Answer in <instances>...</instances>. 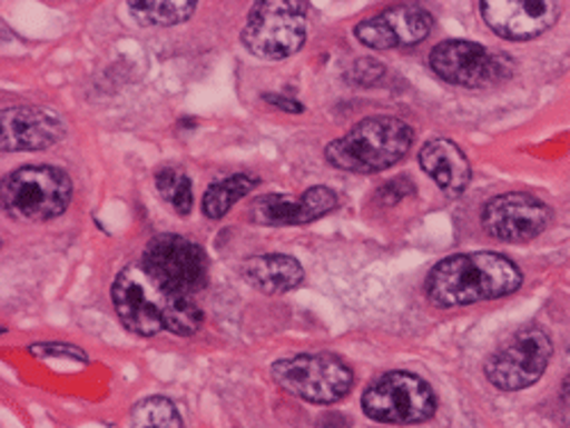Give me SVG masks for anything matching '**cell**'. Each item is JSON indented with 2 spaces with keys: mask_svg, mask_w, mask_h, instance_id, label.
Listing matches in <instances>:
<instances>
[{
  "mask_svg": "<svg viewBox=\"0 0 570 428\" xmlns=\"http://www.w3.org/2000/svg\"><path fill=\"white\" fill-rule=\"evenodd\" d=\"M110 295L121 324L139 338H154L160 330L189 338L204 324V312L193 297L167 292L141 265L124 267Z\"/></svg>",
  "mask_w": 570,
  "mask_h": 428,
  "instance_id": "obj_1",
  "label": "cell"
},
{
  "mask_svg": "<svg viewBox=\"0 0 570 428\" xmlns=\"http://www.w3.org/2000/svg\"><path fill=\"white\" fill-rule=\"evenodd\" d=\"M520 269L500 253H459L439 262L426 276V295L439 308H459L513 295Z\"/></svg>",
  "mask_w": 570,
  "mask_h": 428,
  "instance_id": "obj_2",
  "label": "cell"
},
{
  "mask_svg": "<svg viewBox=\"0 0 570 428\" xmlns=\"http://www.w3.org/2000/svg\"><path fill=\"white\" fill-rule=\"evenodd\" d=\"M413 145V130L395 117H370L345 137L331 141L324 156L336 169L374 173L395 167Z\"/></svg>",
  "mask_w": 570,
  "mask_h": 428,
  "instance_id": "obj_3",
  "label": "cell"
},
{
  "mask_svg": "<svg viewBox=\"0 0 570 428\" xmlns=\"http://www.w3.org/2000/svg\"><path fill=\"white\" fill-rule=\"evenodd\" d=\"M69 176L49 165H28L3 180V208L21 221H49L71 203Z\"/></svg>",
  "mask_w": 570,
  "mask_h": 428,
  "instance_id": "obj_4",
  "label": "cell"
},
{
  "mask_svg": "<svg viewBox=\"0 0 570 428\" xmlns=\"http://www.w3.org/2000/svg\"><path fill=\"white\" fill-rule=\"evenodd\" d=\"M306 8L297 0L256 3L240 34L245 49L263 60L295 56L306 41Z\"/></svg>",
  "mask_w": 570,
  "mask_h": 428,
  "instance_id": "obj_5",
  "label": "cell"
},
{
  "mask_svg": "<svg viewBox=\"0 0 570 428\" xmlns=\"http://www.w3.org/2000/svg\"><path fill=\"white\" fill-rule=\"evenodd\" d=\"M276 384L308 404L328 406L347 397L354 386L352 369L334 354H299L272 365Z\"/></svg>",
  "mask_w": 570,
  "mask_h": 428,
  "instance_id": "obj_6",
  "label": "cell"
},
{
  "mask_svg": "<svg viewBox=\"0 0 570 428\" xmlns=\"http://www.w3.org/2000/svg\"><path fill=\"white\" fill-rule=\"evenodd\" d=\"M139 265L160 288L178 297H195L208 285L206 251L180 235L154 237Z\"/></svg>",
  "mask_w": 570,
  "mask_h": 428,
  "instance_id": "obj_7",
  "label": "cell"
},
{
  "mask_svg": "<svg viewBox=\"0 0 570 428\" xmlns=\"http://www.w3.org/2000/svg\"><path fill=\"white\" fill-rule=\"evenodd\" d=\"M363 410L382 424H420L436 412V395L424 378L411 371H389L363 392Z\"/></svg>",
  "mask_w": 570,
  "mask_h": 428,
  "instance_id": "obj_8",
  "label": "cell"
},
{
  "mask_svg": "<svg viewBox=\"0 0 570 428\" xmlns=\"http://www.w3.org/2000/svg\"><path fill=\"white\" fill-rule=\"evenodd\" d=\"M552 358L550 336L541 326H525L509 338L489 360L487 378L504 392L534 386Z\"/></svg>",
  "mask_w": 570,
  "mask_h": 428,
  "instance_id": "obj_9",
  "label": "cell"
},
{
  "mask_svg": "<svg viewBox=\"0 0 570 428\" xmlns=\"http://www.w3.org/2000/svg\"><path fill=\"white\" fill-rule=\"evenodd\" d=\"M430 64L439 78L450 84L478 89L502 82L511 76L513 62L504 53L489 51L487 46L450 39L439 43L430 56Z\"/></svg>",
  "mask_w": 570,
  "mask_h": 428,
  "instance_id": "obj_10",
  "label": "cell"
},
{
  "mask_svg": "<svg viewBox=\"0 0 570 428\" xmlns=\"http://www.w3.org/2000/svg\"><path fill=\"white\" fill-rule=\"evenodd\" d=\"M552 221V210L532 195L509 192L487 203L482 223L502 242H530Z\"/></svg>",
  "mask_w": 570,
  "mask_h": 428,
  "instance_id": "obj_11",
  "label": "cell"
},
{
  "mask_svg": "<svg viewBox=\"0 0 570 428\" xmlns=\"http://www.w3.org/2000/svg\"><path fill=\"white\" fill-rule=\"evenodd\" d=\"M480 8L489 28L511 41L534 39L559 19V6L550 0H484Z\"/></svg>",
  "mask_w": 570,
  "mask_h": 428,
  "instance_id": "obj_12",
  "label": "cell"
},
{
  "mask_svg": "<svg viewBox=\"0 0 570 428\" xmlns=\"http://www.w3.org/2000/svg\"><path fill=\"white\" fill-rule=\"evenodd\" d=\"M434 28V17L417 6H400L384 10L372 19L356 26L354 34L370 49L384 51L395 46H413L430 37Z\"/></svg>",
  "mask_w": 570,
  "mask_h": 428,
  "instance_id": "obj_13",
  "label": "cell"
},
{
  "mask_svg": "<svg viewBox=\"0 0 570 428\" xmlns=\"http://www.w3.org/2000/svg\"><path fill=\"white\" fill-rule=\"evenodd\" d=\"M3 121V151H43L60 139H65L67 128L62 119L43 108L14 106L0 115Z\"/></svg>",
  "mask_w": 570,
  "mask_h": 428,
  "instance_id": "obj_14",
  "label": "cell"
},
{
  "mask_svg": "<svg viewBox=\"0 0 570 428\" xmlns=\"http://www.w3.org/2000/svg\"><path fill=\"white\" fill-rule=\"evenodd\" d=\"M338 197L328 187H311L304 195H263L252 203V219L263 226H299L328 215Z\"/></svg>",
  "mask_w": 570,
  "mask_h": 428,
  "instance_id": "obj_15",
  "label": "cell"
},
{
  "mask_svg": "<svg viewBox=\"0 0 570 428\" xmlns=\"http://www.w3.org/2000/svg\"><path fill=\"white\" fill-rule=\"evenodd\" d=\"M420 167L432 176V180L450 197L465 192L470 182V165L465 153L450 139L426 141L420 151Z\"/></svg>",
  "mask_w": 570,
  "mask_h": 428,
  "instance_id": "obj_16",
  "label": "cell"
},
{
  "mask_svg": "<svg viewBox=\"0 0 570 428\" xmlns=\"http://www.w3.org/2000/svg\"><path fill=\"white\" fill-rule=\"evenodd\" d=\"M243 278L252 288L265 295H283L299 288L304 280V269L299 260L283 256V253H267L254 256L243 265Z\"/></svg>",
  "mask_w": 570,
  "mask_h": 428,
  "instance_id": "obj_17",
  "label": "cell"
},
{
  "mask_svg": "<svg viewBox=\"0 0 570 428\" xmlns=\"http://www.w3.org/2000/svg\"><path fill=\"white\" fill-rule=\"evenodd\" d=\"M261 185V180L252 173H233L228 178L215 180L204 197V215L208 219H222L228 210L247 197Z\"/></svg>",
  "mask_w": 570,
  "mask_h": 428,
  "instance_id": "obj_18",
  "label": "cell"
},
{
  "mask_svg": "<svg viewBox=\"0 0 570 428\" xmlns=\"http://www.w3.org/2000/svg\"><path fill=\"white\" fill-rule=\"evenodd\" d=\"M130 17L141 28H171L195 14V0H169V3H128Z\"/></svg>",
  "mask_w": 570,
  "mask_h": 428,
  "instance_id": "obj_19",
  "label": "cell"
},
{
  "mask_svg": "<svg viewBox=\"0 0 570 428\" xmlns=\"http://www.w3.org/2000/svg\"><path fill=\"white\" fill-rule=\"evenodd\" d=\"M130 428H183V419L169 399L147 397L132 408Z\"/></svg>",
  "mask_w": 570,
  "mask_h": 428,
  "instance_id": "obj_20",
  "label": "cell"
},
{
  "mask_svg": "<svg viewBox=\"0 0 570 428\" xmlns=\"http://www.w3.org/2000/svg\"><path fill=\"white\" fill-rule=\"evenodd\" d=\"M156 187L165 203L171 206V210L180 217H187L193 210V180L187 173L165 167L156 173Z\"/></svg>",
  "mask_w": 570,
  "mask_h": 428,
  "instance_id": "obj_21",
  "label": "cell"
},
{
  "mask_svg": "<svg viewBox=\"0 0 570 428\" xmlns=\"http://www.w3.org/2000/svg\"><path fill=\"white\" fill-rule=\"evenodd\" d=\"M382 76H384V67H382V62H376V60H358L352 69V78L358 84H372Z\"/></svg>",
  "mask_w": 570,
  "mask_h": 428,
  "instance_id": "obj_22",
  "label": "cell"
},
{
  "mask_svg": "<svg viewBox=\"0 0 570 428\" xmlns=\"http://www.w3.org/2000/svg\"><path fill=\"white\" fill-rule=\"evenodd\" d=\"M30 351H32V354H39V356H43V358H49V354H53V356H69V358H73V360L87 362L85 351H80V349H76V347H69V345H35Z\"/></svg>",
  "mask_w": 570,
  "mask_h": 428,
  "instance_id": "obj_23",
  "label": "cell"
},
{
  "mask_svg": "<svg viewBox=\"0 0 570 428\" xmlns=\"http://www.w3.org/2000/svg\"><path fill=\"white\" fill-rule=\"evenodd\" d=\"M265 99H267L272 106L283 108V110H288V112H302V110H304L297 101H293V99H283V97H274V93H267Z\"/></svg>",
  "mask_w": 570,
  "mask_h": 428,
  "instance_id": "obj_24",
  "label": "cell"
},
{
  "mask_svg": "<svg viewBox=\"0 0 570 428\" xmlns=\"http://www.w3.org/2000/svg\"><path fill=\"white\" fill-rule=\"evenodd\" d=\"M561 397H563L566 406H570V374L563 378V384H561Z\"/></svg>",
  "mask_w": 570,
  "mask_h": 428,
  "instance_id": "obj_25",
  "label": "cell"
}]
</instances>
